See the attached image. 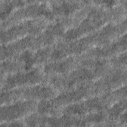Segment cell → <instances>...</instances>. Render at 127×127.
<instances>
[{
    "label": "cell",
    "instance_id": "11",
    "mask_svg": "<svg viewBox=\"0 0 127 127\" xmlns=\"http://www.w3.org/2000/svg\"><path fill=\"white\" fill-rule=\"evenodd\" d=\"M77 63V59L73 56H69L46 64L43 68V72L51 75L66 74L71 71L76 66Z\"/></svg>",
    "mask_w": 127,
    "mask_h": 127
},
{
    "label": "cell",
    "instance_id": "13",
    "mask_svg": "<svg viewBox=\"0 0 127 127\" xmlns=\"http://www.w3.org/2000/svg\"><path fill=\"white\" fill-rule=\"evenodd\" d=\"M126 98H123L114 103L106 112V117L109 119L110 122H115L119 120L120 116L126 109Z\"/></svg>",
    "mask_w": 127,
    "mask_h": 127
},
{
    "label": "cell",
    "instance_id": "5",
    "mask_svg": "<svg viewBox=\"0 0 127 127\" xmlns=\"http://www.w3.org/2000/svg\"><path fill=\"white\" fill-rule=\"evenodd\" d=\"M43 79L42 72L38 67L24 72L20 71L7 75L2 83L1 91L25 85H34L40 83Z\"/></svg>",
    "mask_w": 127,
    "mask_h": 127
},
{
    "label": "cell",
    "instance_id": "15",
    "mask_svg": "<svg viewBox=\"0 0 127 127\" xmlns=\"http://www.w3.org/2000/svg\"><path fill=\"white\" fill-rule=\"evenodd\" d=\"M111 63L116 67H126L127 63L126 52L120 54L119 56L114 57L111 60Z\"/></svg>",
    "mask_w": 127,
    "mask_h": 127
},
{
    "label": "cell",
    "instance_id": "3",
    "mask_svg": "<svg viewBox=\"0 0 127 127\" xmlns=\"http://www.w3.org/2000/svg\"><path fill=\"white\" fill-rule=\"evenodd\" d=\"M56 91L52 86L36 84L31 86H23L7 90L4 95L8 103L20 100H43L52 99L56 96Z\"/></svg>",
    "mask_w": 127,
    "mask_h": 127
},
{
    "label": "cell",
    "instance_id": "14",
    "mask_svg": "<svg viewBox=\"0 0 127 127\" xmlns=\"http://www.w3.org/2000/svg\"><path fill=\"white\" fill-rule=\"evenodd\" d=\"M28 1L20 0H1L0 1V17L4 20L11 12L12 9L16 7H21L25 4Z\"/></svg>",
    "mask_w": 127,
    "mask_h": 127
},
{
    "label": "cell",
    "instance_id": "4",
    "mask_svg": "<svg viewBox=\"0 0 127 127\" xmlns=\"http://www.w3.org/2000/svg\"><path fill=\"white\" fill-rule=\"evenodd\" d=\"M46 25V21L44 19L27 20L13 25L1 31V42L5 44L22 38L28 34L32 36L39 34Z\"/></svg>",
    "mask_w": 127,
    "mask_h": 127
},
{
    "label": "cell",
    "instance_id": "1",
    "mask_svg": "<svg viewBox=\"0 0 127 127\" xmlns=\"http://www.w3.org/2000/svg\"><path fill=\"white\" fill-rule=\"evenodd\" d=\"M126 11L122 5L105 9L103 7H92L89 9L87 16L79 25L67 30L64 34V42H68L81 37L87 33L98 29L111 19H117Z\"/></svg>",
    "mask_w": 127,
    "mask_h": 127
},
{
    "label": "cell",
    "instance_id": "8",
    "mask_svg": "<svg viewBox=\"0 0 127 127\" xmlns=\"http://www.w3.org/2000/svg\"><path fill=\"white\" fill-rule=\"evenodd\" d=\"M36 106V101L32 100H20L3 105L0 109L1 122H9L18 119L32 112Z\"/></svg>",
    "mask_w": 127,
    "mask_h": 127
},
{
    "label": "cell",
    "instance_id": "10",
    "mask_svg": "<svg viewBox=\"0 0 127 127\" xmlns=\"http://www.w3.org/2000/svg\"><path fill=\"white\" fill-rule=\"evenodd\" d=\"M35 37L28 35L22 38L9 43L3 45L1 47V59L4 60L12 56L20 54L26 50L33 49Z\"/></svg>",
    "mask_w": 127,
    "mask_h": 127
},
{
    "label": "cell",
    "instance_id": "6",
    "mask_svg": "<svg viewBox=\"0 0 127 127\" xmlns=\"http://www.w3.org/2000/svg\"><path fill=\"white\" fill-rule=\"evenodd\" d=\"M94 95L93 83L86 82L81 83L72 88L64 91L54 99H51L56 108L60 111L62 106L75 103L90 95Z\"/></svg>",
    "mask_w": 127,
    "mask_h": 127
},
{
    "label": "cell",
    "instance_id": "9",
    "mask_svg": "<svg viewBox=\"0 0 127 127\" xmlns=\"http://www.w3.org/2000/svg\"><path fill=\"white\" fill-rule=\"evenodd\" d=\"M127 47L126 34L119 38L117 40L107 45L93 48L83 55L84 58H94L106 59L116 55L121 52L126 51Z\"/></svg>",
    "mask_w": 127,
    "mask_h": 127
},
{
    "label": "cell",
    "instance_id": "7",
    "mask_svg": "<svg viewBox=\"0 0 127 127\" xmlns=\"http://www.w3.org/2000/svg\"><path fill=\"white\" fill-rule=\"evenodd\" d=\"M44 16L47 19L54 18L51 9L50 4L45 1H33L31 4L24 7L20 8L15 11L7 20L4 22V25H8L21 19L26 18H36L39 16Z\"/></svg>",
    "mask_w": 127,
    "mask_h": 127
},
{
    "label": "cell",
    "instance_id": "16",
    "mask_svg": "<svg viewBox=\"0 0 127 127\" xmlns=\"http://www.w3.org/2000/svg\"><path fill=\"white\" fill-rule=\"evenodd\" d=\"M8 124H7V123L3 124H1V127H21V126H23L24 125L22 124V123L19 121H11V122L10 123H8Z\"/></svg>",
    "mask_w": 127,
    "mask_h": 127
},
{
    "label": "cell",
    "instance_id": "2",
    "mask_svg": "<svg viewBox=\"0 0 127 127\" xmlns=\"http://www.w3.org/2000/svg\"><path fill=\"white\" fill-rule=\"evenodd\" d=\"M108 71L81 65L64 74H53L49 78V82L54 88L64 91L81 83L89 82L103 76Z\"/></svg>",
    "mask_w": 127,
    "mask_h": 127
},
{
    "label": "cell",
    "instance_id": "12",
    "mask_svg": "<svg viewBox=\"0 0 127 127\" xmlns=\"http://www.w3.org/2000/svg\"><path fill=\"white\" fill-rule=\"evenodd\" d=\"M86 1H50L52 13L55 16H68L79 9Z\"/></svg>",
    "mask_w": 127,
    "mask_h": 127
}]
</instances>
